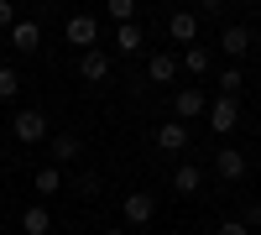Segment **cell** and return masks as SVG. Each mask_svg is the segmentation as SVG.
I'll use <instances>...</instances> for the list:
<instances>
[{"instance_id": "obj_21", "label": "cell", "mask_w": 261, "mask_h": 235, "mask_svg": "<svg viewBox=\"0 0 261 235\" xmlns=\"http://www.w3.org/2000/svg\"><path fill=\"white\" fill-rule=\"evenodd\" d=\"M16 89H21V73L11 63H0V99H16Z\"/></svg>"}, {"instance_id": "obj_19", "label": "cell", "mask_w": 261, "mask_h": 235, "mask_svg": "<svg viewBox=\"0 0 261 235\" xmlns=\"http://www.w3.org/2000/svg\"><path fill=\"white\" fill-rule=\"evenodd\" d=\"M183 68H188V73H209V47H204V42L183 47Z\"/></svg>"}, {"instance_id": "obj_6", "label": "cell", "mask_w": 261, "mask_h": 235, "mask_svg": "<svg viewBox=\"0 0 261 235\" xmlns=\"http://www.w3.org/2000/svg\"><path fill=\"white\" fill-rule=\"evenodd\" d=\"M167 37L183 42V47H193V42H199V16H193V11H172L167 16Z\"/></svg>"}, {"instance_id": "obj_22", "label": "cell", "mask_w": 261, "mask_h": 235, "mask_svg": "<svg viewBox=\"0 0 261 235\" xmlns=\"http://www.w3.org/2000/svg\"><path fill=\"white\" fill-rule=\"evenodd\" d=\"M94 194H99V173L84 167V173H79V199H94Z\"/></svg>"}, {"instance_id": "obj_9", "label": "cell", "mask_w": 261, "mask_h": 235, "mask_svg": "<svg viewBox=\"0 0 261 235\" xmlns=\"http://www.w3.org/2000/svg\"><path fill=\"white\" fill-rule=\"evenodd\" d=\"M178 68H183V63L172 58V53H151V58H146V79H151V84H172Z\"/></svg>"}, {"instance_id": "obj_20", "label": "cell", "mask_w": 261, "mask_h": 235, "mask_svg": "<svg viewBox=\"0 0 261 235\" xmlns=\"http://www.w3.org/2000/svg\"><path fill=\"white\" fill-rule=\"evenodd\" d=\"M105 16H110L115 27H130V21H136V0H110V6H105Z\"/></svg>"}, {"instance_id": "obj_7", "label": "cell", "mask_w": 261, "mask_h": 235, "mask_svg": "<svg viewBox=\"0 0 261 235\" xmlns=\"http://www.w3.org/2000/svg\"><path fill=\"white\" fill-rule=\"evenodd\" d=\"M11 47H16V53H37V47H42V21L21 16L16 27H11Z\"/></svg>"}, {"instance_id": "obj_3", "label": "cell", "mask_w": 261, "mask_h": 235, "mask_svg": "<svg viewBox=\"0 0 261 235\" xmlns=\"http://www.w3.org/2000/svg\"><path fill=\"white\" fill-rule=\"evenodd\" d=\"M11 131H16V141H27V146H37L42 136H47V115H42V110H16V120H11Z\"/></svg>"}, {"instance_id": "obj_4", "label": "cell", "mask_w": 261, "mask_h": 235, "mask_svg": "<svg viewBox=\"0 0 261 235\" xmlns=\"http://www.w3.org/2000/svg\"><path fill=\"white\" fill-rule=\"evenodd\" d=\"M220 47H225V58H230V63H241V58L251 53V27H241V21H230V27L220 32Z\"/></svg>"}, {"instance_id": "obj_26", "label": "cell", "mask_w": 261, "mask_h": 235, "mask_svg": "<svg viewBox=\"0 0 261 235\" xmlns=\"http://www.w3.org/2000/svg\"><path fill=\"white\" fill-rule=\"evenodd\" d=\"M214 235H251V230H246L241 220H225V225H220V230H214Z\"/></svg>"}, {"instance_id": "obj_5", "label": "cell", "mask_w": 261, "mask_h": 235, "mask_svg": "<svg viewBox=\"0 0 261 235\" xmlns=\"http://www.w3.org/2000/svg\"><path fill=\"white\" fill-rule=\"evenodd\" d=\"M172 110H178V120L188 125V120H199V115L209 110V94H204V89H193V84H188V89H178V99H172Z\"/></svg>"}, {"instance_id": "obj_28", "label": "cell", "mask_w": 261, "mask_h": 235, "mask_svg": "<svg viewBox=\"0 0 261 235\" xmlns=\"http://www.w3.org/2000/svg\"><path fill=\"white\" fill-rule=\"evenodd\" d=\"M256 152H261V136H256Z\"/></svg>"}, {"instance_id": "obj_12", "label": "cell", "mask_w": 261, "mask_h": 235, "mask_svg": "<svg viewBox=\"0 0 261 235\" xmlns=\"http://www.w3.org/2000/svg\"><path fill=\"white\" fill-rule=\"evenodd\" d=\"M151 215H157L151 194H125V225H151Z\"/></svg>"}, {"instance_id": "obj_23", "label": "cell", "mask_w": 261, "mask_h": 235, "mask_svg": "<svg viewBox=\"0 0 261 235\" xmlns=\"http://www.w3.org/2000/svg\"><path fill=\"white\" fill-rule=\"evenodd\" d=\"M199 21H220L225 16V0H199V11H193Z\"/></svg>"}, {"instance_id": "obj_1", "label": "cell", "mask_w": 261, "mask_h": 235, "mask_svg": "<svg viewBox=\"0 0 261 235\" xmlns=\"http://www.w3.org/2000/svg\"><path fill=\"white\" fill-rule=\"evenodd\" d=\"M204 115H209V131L230 136L235 125H241V99H225V94H220V99H209V110H204Z\"/></svg>"}, {"instance_id": "obj_24", "label": "cell", "mask_w": 261, "mask_h": 235, "mask_svg": "<svg viewBox=\"0 0 261 235\" xmlns=\"http://www.w3.org/2000/svg\"><path fill=\"white\" fill-rule=\"evenodd\" d=\"M246 230H261V204H246V215H241Z\"/></svg>"}, {"instance_id": "obj_2", "label": "cell", "mask_w": 261, "mask_h": 235, "mask_svg": "<svg viewBox=\"0 0 261 235\" xmlns=\"http://www.w3.org/2000/svg\"><path fill=\"white\" fill-rule=\"evenodd\" d=\"M63 37L73 42L79 53H94V42H99V21L84 11V16H68V27H63Z\"/></svg>"}, {"instance_id": "obj_16", "label": "cell", "mask_w": 261, "mask_h": 235, "mask_svg": "<svg viewBox=\"0 0 261 235\" xmlns=\"http://www.w3.org/2000/svg\"><path fill=\"white\" fill-rule=\"evenodd\" d=\"M146 47V37H141V27L130 21V27H115V53L120 58H130V53H141Z\"/></svg>"}, {"instance_id": "obj_13", "label": "cell", "mask_w": 261, "mask_h": 235, "mask_svg": "<svg viewBox=\"0 0 261 235\" xmlns=\"http://www.w3.org/2000/svg\"><path fill=\"white\" fill-rule=\"evenodd\" d=\"M32 188H37V199H53L58 194V188H63V167H37V173H32Z\"/></svg>"}, {"instance_id": "obj_14", "label": "cell", "mask_w": 261, "mask_h": 235, "mask_svg": "<svg viewBox=\"0 0 261 235\" xmlns=\"http://www.w3.org/2000/svg\"><path fill=\"white\" fill-rule=\"evenodd\" d=\"M79 152H84V141H79L73 131H58V136H53V167H63V162H73Z\"/></svg>"}, {"instance_id": "obj_11", "label": "cell", "mask_w": 261, "mask_h": 235, "mask_svg": "<svg viewBox=\"0 0 261 235\" xmlns=\"http://www.w3.org/2000/svg\"><path fill=\"white\" fill-rule=\"evenodd\" d=\"M105 73H110V53H79V79H89V84H99Z\"/></svg>"}, {"instance_id": "obj_8", "label": "cell", "mask_w": 261, "mask_h": 235, "mask_svg": "<svg viewBox=\"0 0 261 235\" xmlns=\"http://www.w3.org/2000/svg\"><path fill=\"white\" fill-rule=\"evenodd\" d=\"M157 146H162L167 157L188 152V125H183V120H167V125H157Z\"/></svg>"}, {"instance_id": "obj_27", "label": "cell", "mask_w": 261, "mask_h": 235, "mask_svg": "<svg viewBox=\"0 0 261 235\" xmlns=\"http://www.w3.org/2000/svg\"><path fill=\"white\" fill-rule=\"evenodd\" d=\"M105 235H125V230H120V225H110V230H105Z\"/></svg>"}, {"instance_id": "obj_18", "label": "cell", "mask_w": 261, "mask_h": 235, "mask_svg": "<svg viewBox=\"0 0 261 235\" xmlns=\"http://www.w3.org/2000/svg\"><path fill=\"white\" fill-rule=\"evenodd\" d=\"M21 230H27V235H47V230H53V215H47V209H42V204L21 209Z\"/></svg>"}, {"instance_id": "obj_25", "label": "cell", "mask_w": 261, "mask_h": 235, "mask_svg": "<svg viewBox=\"0 0 261 235\" xmlns=\"http://www.w3.org/2000/svg\"><path fill=\"white\" fill-rule=\"evenodd\" d=\"M16 27V6H11V0H0V32H11Z\"/></svg>"}, {"instance_id": "obj_15", "label": "cell", "mask_w": 261, "mask_h": 235, "mask_svg": "<svg viewBox=\"0 0 261 235\" xmlns=\"http://www.w3.org/2000/svg\"><path fill=\"white\" fill-rule=\"evenodd\" d=\"M172 188H178V194H199L204 188V167H193V162L172 167Z\"/></svg>"}, {"instance_id": "obj_17", "label": "cell", "mask_w": 261, "mask_h": 235, "mask_svg": "<svg viewBox=\"0 0 261 235\" xmlns=\"http://www.w3.org/2000/svg\"><path fill=\"white\" fill-rule=\"evenodd\" d=\"M241 89H246V68H241V63L220 68V94H225V99H241Z\"/></svg>"}, {"instance_id": "obj_10", "label": "cell", "mask_w": 261, "mask_h": 235, "mask_svg": "<svg viewBox=\"0 0 261 235\" xmlns=\"http://www.w3.org/2000/svg\"><path fill=\"white\" fill-rule=\"evenodd\" d=\"M214 173H220L225 183H235V178H246V152H235V146H225V152L214 157Z\"/></svg>"}]
</instances>
